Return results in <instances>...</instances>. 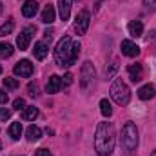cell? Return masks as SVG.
Masks as SVG:
<instances>
[{
	"label": "cell",
	"instance_id": "obj_1",
	"mask_svg": "<svg viewBox=\"0 0 156 156\" xmlns=\"http://www.w3.org/2000/svg\"><path fill=\"white\" fill-rule=\"evenodd\" d=\"M115 125L111 122H100L94 133V151L98 156H111L115 151Z\"/></svg>",
	"mask_w": 156,
	"mask_h": 156
},
{
	"label": "cell",
	"instance_id": "obj_2",
	"mask_svg": "<svg viewBox=\"0 0 156 156\" xmlns=\"http://www.w3.org/2000/svg\"><path fill=\"white\" fill-rule=\"evenodd\" d=\"M120 142H122V147H123L127 156H133L136 153V149H138V129L133 122H127L123 125Z\"/></svg>",
	"mask_w": 156,
	"mask_h": 156
},
{
	"label": "cell",
	"instance_id": "obj_3",
	"mask_svg": "<svg viewBox=\"0 0 156 156\" xmlns=\"http://www.w3.org/2000/svg\"><path fill=\"white\" fill-rule=\"evenodd\" d=\"M71 49H73V40L71 37H64L55 47V64L58 67L69 66L71 62Z\"/></svg>",
	"mask_w": 156,
	"mask_h": 156
},
{
	"label": "cell",
	"instance_id": "obj_4",
	"mask_svg": "<svg viewBox=\"0 0 156 156\" xmlns=\"http://www.w3.org/2000/svg\"><path fill=\"white\" fill-rule=\"evenodd\" d=\"M111 98L116 102L118 105H127L129 100H131V91L127 87V83L122 80V78H116L111 85Z\"/></svg>",
	"mask_w": 156,
	"mask_h": 156
},
{
	"label": "cell",
	"instance_id": "obj_5",
	"mask_svg": "<svg viewBox=\"0 0 156 156\" xmlns=\"http://www.w3.org/2000/svg\"><path fill=\"white\" fill-rule=\"evenodd\" d=\"M96 76V71H94V66L87 60V62H83V66H82V75H80V85L83 87V89H87L91 83H93V80Z\"/></svg>",
	"mask_w": 156,
	"mask_h": 156
},
{
	"label": "cell",
	"instance_id": "obj_6",
	"mask_svg": "<svg viewBox=\"0 0 156 156\" xmlns=\"http://www.w3.org/2000/svg\"><path fill=\"white\" fill-rule=\"evenodd\" d=\"M89 22H91V15L87 9H82L76 15V20H75V31L78 35H85L87 27H89Z\"/></svg>",
	"mask_w": 156,
	"mask_h": 156
},
{
	"label": "cell",
	"instance_id": "obj_7",
	"mask_svg": "<svg viewBox=\"0 0 156 156\" xmlns=\"http://www.w3.org/2000/svg\"><path fill=\"white\" fill-rule=\"evenodd\" d=\"M33 33H35V27L33 26H29V27H26V29L20 31V35L16 37V45H18L20 51H26L29 47V44L33 40Z\"/></svg>",
	"mask_w": 156,
	"mask_h": 156
},
{
	"label": "cell",
	"instance_id": "obj_8",
	"mask_svg": "<svg viewBox=\"0 0 156 156\" xmlns=\"http://www.w3.org/2000/svg\"><path fill=\"white\" fill-rule=\"evenodd\" d=\"M13 71H15V75H16V76L29 78L31 75H33V71H35V69H33V64H31L29 60H20V62L15 66V69H13Z\"/></svg>",
	"mask_w": 156,
	"mask_h": 156
},
{
	"label": "cell",
	"instance_id": "obj_9",
	"mask_svg": "<svg viewBox=\"0 0 156 156\" xmlns=\"http://www.w3.org/2000/svg\"><path fill=\"white\" fill-rule=\"evenodd\" d=\"M122 53H123L125 56L134 58V56L140 55V47H138L134 42H131V40H122Z\"/></svg>",
	"mask_w": 156,
	"mask_h": 156
},
{
	"label": "cell",
	"instance_id": "obj_10",
	"mask_svg": "<svg viewBox=\"0 0 156 156\" xmlns=\"http://www.w3.org/2000/svg\"><path fill=\"white\" fill-rule=\"evenodd\" d=\"M127 75L131 78V82H140L142 78H144V67H142V64H133V66H129L127 67Z\"/></svg>",
	"mask_w": 156,
	"mask_h": 156
},
{
	"label": "cell",
	"instance_id": "obj_11",
	"mask_svg": "<svg viewBox=\"0 0 156 156\" xmlns=\"http://www.w3.org/2000/svg\"><path fill=\"white\" fill-rule=\"evenodd\" d=\"M60 87H62V78L56 76V75H51L49 80H47V83H45V91L49 94H55V93L60 91Z\"/></svg>",
	"mask_w": 156,
	"mask_h": 156
},
{
	"label": "cell",
	"instance_id": "obj_12",
	"mask_svg": "<svg viewBox=\"0 0 156 156\" xmlns=\"http://www.w3.org/2000/svg\"><path fill=\"white\" fill-rule=\"evenodd\" d=\"M71 4H73V0H58V11H60V18L64 22L69 20V16H71Z\"/></svg>",
	"mask_w": 156,
	"mask_h": 156
},
{
	"label": "cell",
	"instance_id": "obj_13",
	"mask_svg": "<svg viewBox=\"0 0 156 156\" xmlns=\"http://www.w3.org/2000/svg\"><path fill=\"white\" fill-rule=\"evenodd\" d=\"M37 11H38V4H37L35 0H27V2L22 5V15H24L26 18L35 16V15H37Z\"/></svg>",
	"mask_w": 156,
	"mask_h": 156
},
{
	"label": "cell",
	"instance_id": "obj_14",
	"mask_svg": "<svg viewBox=\"0 0 156 156\" xmlns=\"http://www.w3.org/2000/svg\"><path fill=\"white\" fill-rule=\"evenodd\" d=\"M55 16H56V11H55V5L47 4L42 11V22L44 24H53L55 22Z\"/></svg>",
	"mask_w": 156,
	"mask_h": 156
},
{
	"label": "cell",
	"instance_id": "obj_15",
	"mask_svg": "<svg viewBox=\"0 0 156 156\" xmlns=\"http://www.w3.org/2000/svg\"><path fill=\"white\" fill-rule=\"evenodd\" d=\"M127 29H129V35L131 37H142V33H144V24L140 22V20H131L129 22V26H127Z\"/></svg>",
	"mask_w": 156,
	"mask_h": 156
},
{
	"label": "cell",
	"instance_id": "obj_16",
	"mask_svg": "<svg viewBox=\"0 0 156 156\" xmlns=\"http://www.w3.org/2000/svg\"><path fill=\"white\" fill-rule=\"evenodd\" d=\"M154 94H156V89H154V85H151V83L140 87V91H138V96L142 100H151V98H154Z\"/></svg>",
	"mask_w": 156,
	"mask_h": 156
},
{
	"label": "cell",
	"instance_id": "obj_17",
	"mask_svg": "<svg viewBox=\"0 0 156 156\" xmlns=\"http://www.w3.org/2000/svg\"><path fill=\"white\" fill-rule=\"evenodd\" d=\"M47 53H49V49H47L45 42H37V44H35L33 55H35V58H37V60H44V58L47 56Z\"/></svg>",
	"mask_w": 156,
	"mask_h": 156
},
{
	"label": "cell",
	"instance_id": "obj_18",
	"mask_svg": "<svg viewBox=\"0 0 156 156\" xmlns=\"http://www.w3.org/2000/svg\"><path fill=\"white\" fill-rule=\"evenodd\" d=\"M26 138L29 142H38L40 138H42V129L37 127V125H29L27 131H26Z\"/></svg>",
	"mask_w": 156,
	"mask_h": 156
},
{
	"label": "cell",
	"instance_id": "obj_19",
	"mask_svg": "<svg viewBox=\"0 0 156 156\" xmlns=\"http://www.w3.org/2000/svg\"><path fill=\"white\" fill-rule=\"evenodd\" d=\"M22 120H26V122H33L35 118L38 116V109L35 107V105H26V109L22 111Z\"/></svg>",
	"mask_w": 156,
	"mask_h": 156
},
{
	"label": "cell",
	"instance_id": "obj_20",
	"mask_svg": "<svg viewBox=\"0 0 156 156\" xmlns=\"http://www.w3.org/2000/svg\"><path fill=\"white\" fill-rule=\"evenodd\" d=\"M9 136L13 138V140H18L20 138V134H22V123L20 122H13L11 125H9Z\"/></svg>",
	"mask_w": 156,
	"mask_h": 156
},
{
	"label": "cell",
	"instance_id": "obj_21",
	"mask_svg": "<svg viewBox=\"0 0 156 156\" xmlns=\"http://www.w3.org/2000/svg\"><path fill=\"white\" fill-rule=\"evenodd\" d=\"M100 111H102V115L105 118H109L113 115V107H111V102L107 100V98H104V100H100Z\"/></svg>",
	"mask_w": 156,
	"mask_h": 156
},
{
	"label": "cell",
	"instance_id": "obj_22",
	"mask_svg": "<svg viewBox=\"0 0 156 156\" xmlns=\"http://www.w3.org/2000/svg\"><path fill=\"white\" fill-rule=\"evenodd\" d=\"M13 45L11 44H0V56L2 58H9L11 55H13Z\"/></svg>",
	"mask_w": 156,
	"mask_h": 156
},
{
	"label": "cell",
	"instance_id": "obj_23",
	"mask_svg": "<svg viewBox=\"0 0 156 156\" xmlns=\"http://www.w3.org/2000/svg\"><path fill=\"white\" fill-rule=\"evenodd\" d=\"M80 49H82L80 42H73V49H71V62H69V66H73V64L76 62L78 55H80Z\"/></svg>",
	"mask_w": 156,
	"mask_h": 156
},
{
	"label": "cell",
	"instance_id": "obj_24",
	"mask_svg": "<svg viewBox=\"0 0 156 156\" xmlns=\"http://www.w3.org/2000/svg\"><path fill=\"white\" fill-rule=\"evenodd\" d=\"M13 27H15V24L9 20V22H5L4 26H0V37H5V35H9L11 31H13Z\"/></svg>",
	"mask_w": 156,
	"mask_h": 156
},
{
	"label": "cell",
	"instance_id": "obj_25",
	"mask_svg": "<svg viewBox=\"0 0 156 156\" xmlns=\"http://www.w3.org/2000/svg\"><path fill=\"white\" fill-rule=\"evenodd\" d=\"M4 85H5V87H7V89H11V91H13V89H16V87H18V82H16V80H15V78H4Z\"/></svg>",
	"mask_w": 156,
	"mask_h": 156
},
{
	"label": "cell",
	"instance_id": "obj_26",
	"mask_svg": "<svg viewBox=\"0 0 156 156\" xmlns=\"http://www.w3.org/2000/svg\"><path fill=\"white\" fill-rule=\"evenodd\" d=\"M13 107H15L16 111H24V109H26V102H24V98H16V100L13 102Z\"/></svg>",
	"mask_w": 156,
	"mask_h": 156
},
{
	"label": "cell",
	"instance_id": "obj_27",
	"mask_svg": "<svg viewBox=\"0 0 156 156\" xmlns=\"http://www.w3.org/2000/svg\"><path fill=\"white\" fill-rule=\"evenodd\" d=\"M27 91H29V96H38V85H37V83L31 82V83L27 85Z\"/></svg>",
	"mask_w": 156,
	"mask_h": 156
},
{
	"label": "cell",
	"instance_id": "obj_28",
	"mask_svg": "<svg viewBox=\"0 0 156 156\" xmlns=\"http://www.w3.org/2000/svg\"><path fill=\"white\" fill-rule=\"evenodd\" d=\"M73 83V75L71 73H66L64 78H62V85H71Z\"/></svg>",
	"mask_w": 156,
	"mask_h": 156
},
{
	"label": "cell",
	"instance_id": "obj_29",
	"mask_svg": "<svg viewBox=\"0 0 156 156\" xmlns=\"http://www.w3.org/2000/svg\"><path fill=\"white\" fill-rule=\"evenodd\" d=\"M9 118H11V111L2 107V109H0V120L4 122V120H9Z\"/></svg>",
	"mask_w": 156,
	"mask_h": 156
},
{
	"label": "cell",
	"instance_id": "obj_30",
	"mask_svg": "<svg viewBox=\"0 0 156 156\" xmlns=\"http://www.w3.org/2000/svg\"><path fill=\"white\" fill-rule=\"evenodd\" d=\"M144 4H145V7L151 9V11L156 7V0H144Z\"/></svg>",
	"mask_w": 156,
	"mask_h": 156
},
{
	"label": "cell",
	"instance_id": "obj_31",
	"mask_svg": "<svg viewBox=\"0 0 156 156\" xmlns=\"http://www.w3.org/2000/svg\"><path fill=\"white\" fill-rule=\"evenodd\" d=\"M35 156H53V154H51L47 149H38V151L35 153Z\"/></svg>",
	"mask_w": 156,
	"mask_h": 156
},
{
	"label": "cell",
	"instance_id": "obj_32",
	"mask_svg": "<svg viewBox=\"0 0 156 156\" xmlns=\"http://www.w3.org/2000/svg\"><path fill=\"white\" fill-rule=\"evenodd\" d=\"M5 102H7V93L0 91V104H5Z\"/></svg>",
	"mask_w": 156,
	"mask_h": 156
},
{
	"label": "cell",
	"instance_id": "obj_33",
	"mask_svg": "<svg viewBox=\"0 0 156 156\" xmlns=\"http://www.w3.org/2000/svg\"><path fill=\"white\" fill-rule=\"evenodd\" d=\"M102 4V0H96V5H100Z\"/></svg>",
	"mask_w": 156,
	"mask_h": 156
},
{
	"label": "cell",
	"instance_id": "obj_34",
	"mask_svg": "<svg viewBox=\"0 0 156 156\" xmlns=\"http://www.w3.org/2000/svg\"><path fill=\"white\" fill-rule=\"evenodd\" d=\"M0 11H2V2H0Z\"/></svg>",
	"mask_w": 156,
	"mask_h": 156
},
{
	"label": "cell",
	"instance_id": "obj_35",
	"mask_svg": "<svg viewBox=\"0 0 156 156\" xmlns=\"http://www.w3.org/2000/svg\"><path fill=\"white\" fill-rule=\"evenodd\" d=\"M0 75H2V66H0Z\"/></svg>",
	"mask_w": 156,
	"mask_h": 156
},
{
	"label": "cell",
	"instance_id": "obj_36",
	"mask_svg": "<svg viewBox=\"0 0 156 156\" xmlns=\"http://www.w3.org/2000/svg\"><path fill=\"white\" fill-rule=\"evenodd\" d=\"M0 149H2V144H0Z\"/></svg>",
	"mask_w": 156,
	"mask_h": 156
}]
</instances>
